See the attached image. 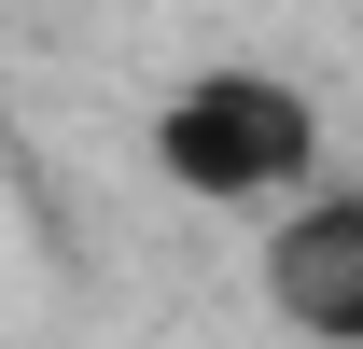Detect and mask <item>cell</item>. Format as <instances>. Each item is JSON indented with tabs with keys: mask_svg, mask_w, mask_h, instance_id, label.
<instances>
[{
	"mask_svg": "<svg viewBox=\"0 0 363 349\" xmlns=\"http://www.w3.org/2000/svg\"><path fill=\"white\" fill-rule=\"evenodd\" d=\"M140 154H154L168 196L266 223V210H294V196L335 168V126H321V98L294 84V70H266V56H210V70H182V84L154 98Z\"/></svg>",
	"mask_w": 363,
	"mask_h": 349,
	"instance_id": "6da1fadb",
	"label": "cell"
},
{
	"mask_svg": "<svg viewBox=\"0 0 363 349\" xmlns=\"http://www.w3.org/2000/svg\"><path fill=\"white\" fill-rule=\"evenodd\" d=\"M252 294L294 349H363V182L321 168L294 210H266L252 238Z\"/></svg>",
	"mask_w": 363,
	"mask_h": 349,
	"instance_id": "7a4b0ae2",
	"label": "cell"
}]
</instances>
